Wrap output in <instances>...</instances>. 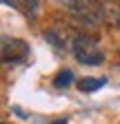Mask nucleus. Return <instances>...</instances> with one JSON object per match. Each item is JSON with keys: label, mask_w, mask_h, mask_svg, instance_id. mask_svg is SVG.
<instances>
[{"label": "nucleus", "mask_w": 120, "mask_h": 124, "mask_svg": "<svg viewBox=\"0 0 120 124\" xmlns=\"http://www.w3.org/2000/svg\"><path fill=\"white\" fill-rule=\"evenodd\" d=\"M104 22L113 29H120V2L107 5V13H104Z\"/></svg>", "instance_id": "nucleus-7"}, {"label": "nucleus", "mask_w": 120, "mask_h": 124, "mask_svg": "<svg viewBox=\"0 0 120 124\" xmlns=\"http://www.w3.org/2000/svg\"><path fill=\"white\" fill-rule=\"evenodd\" d=\"M5 5L16 7V9H25V16H27V18H36V16H38V9H40V2H38V0H31V2H16V0H5Z\"/></svg>", "instance_id": "nucleus-5"}, {"label": "nucleus", "mask_w": 120, "mask_h": 124, "mask_svg": "<svg viewBox=\"0 0 120 124\" xmlns=\"http://www.w3.org/2000/svg\"><path fill=\"white\" fill-rule=\"evenodd\" d=\"M5 124H7V122H5Z\"/></svg>", "instance_id": "nucleus-10"}, {"label": "nucleus", "mask_w": 120, "mask_h": 124, "mask_svg": "<svg viewBox=\"0 0 120 124\" xmlns=\"http://www.w3.org/2000/svg\"><path fill=\"white\" fill-rule=\"evenodd\" d=\"M71 53L80 64L87 67H100L104 62V53L100 49V42L94 36H87V33H78L71 38Z\"/></svg>", "instance_id": "nucleus-2"}, {"label": "nucleus", "mask_w": 120, "mask_h": 124, "mask_svg": "<svg viewBox=\"0 0 120 124\" xmlns=\"http://www.w3.org/2000/svg\"><path fill=\"white\" fill-rule=\"evenodd\" d=\"M104 84H107V78H82V80H78V89L82 93H94L102 89Z\"/></svg>", "instance_id": "nucleus-4"}, {"label": "nucleus", "mask_w": 120, "mask_h": 124, "mask_svg": "<svg viewBox=\"0 0 120 124\" xmlns=\"http://www.w3.org/2000/svg\"><path fill=\"white\" fill-rule=\"evenodd\" d=\"M0 53H2V62L5 64H20L29 58V44L20 38H2V46H0Z\"/></svg>", "instance_id": "nucleus-3"}, {"label": "nucleus", "mask_w": 120, "mask_h": 124, "mask_svg": "<svg viewBox=\"0 0 120 124\" xmlns=\"http://www.w3.org/2000/svg\"><path fill=\"white\" fill-rule=\"evenodd\" d=\"M44 40H47L49 44H53L58 51H62L65 46H67L65 36H60V31H58V29H47V31H44Z\"/></svg>", "instance_id": "nucleus-8"}, {"label": "nucleus", "mask_w": 120, "mask_h": 124, "mask_svg": "<svg viewBox=\"0 0 120 124\" xmlns=\"http://www.w3.org/2000/svg\"><path fill=\"white\" fill-rule=\"evenodd\" d=\"M62 7L67 9V13L73 18L78 27L85 29H94L104 20L107 13V5L102 2H94V0H82V2H62Z\"/></svg>", "instance_id": "nucleus-1"}, {"label": "nucleus", "mask_w": 120, "mask_h": 124, "mask_svg": "<svg viewBox=\"0 0 120 124\" xmlns=\"http://www.w3.org/2000/svg\"><path fill=\"white\" fill-rule=\"evenodd\" d=\"M73 71L71 69H62V71H58L56 73V78H53V86L56 89H69L71 84H73Z\"/></svg>", "instance_id": "nucleus-6"}, {"label": "nucleus", "mask_w": 120, "mask_h": 124, "mask_svg": "<svg viewBox=\"0 0 120 124\" xmlns=\"http://www.w3.org/2000/svg\"><path fill=\"white\" fill-rule=\"evenodd\" d=\"M51 124H67V117H62V120H56V122H51Z\"/></svg>", "instance_id": "nucleus-9"}]
</instances>
